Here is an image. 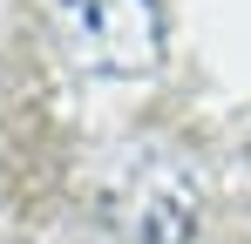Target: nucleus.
Returning <instances> with one entry per match:
<instances>
[{
    "instance_id": "nucleus-1",
    "label": "nucleus",
    "mask_w": 251,
    "mask_h": 244,
    "mask_svg": "<svg viewBox=\"0 0 251 244\" xmlns=\"http://www.w3.org/2000/svg\"><path fill=\"white\" fill-rule=\"evenodd\" d=\"M61 54L102 81H136L163 61V0H48Z\"/></svg>"
},
{
    "instance_id": "nucleus-2",
    "label": "nucleus",
    "mask_w": 251,
    "mask_h": 244,
    "mask_svg": "<svg viewBox=\"0 0 251 244\" xmlns=\"http://www.w3.org/2000/svg\"><path fill=\"white\" fill-rule=\"evenodd\" d=\"M197 238V197H190V183H156L143 210H136V244H190Z\"/></svg>"
}]
</instances>
